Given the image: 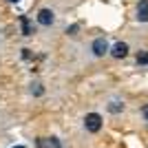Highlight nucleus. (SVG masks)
Wrapping results in <instances>:
<instances>
[{
  "label": "nucleus",
  "instance_id": "nucleus-1",
  "mask_svg": "<svg viewBox=\"0 0 148 148\" xmlns=\"http://www.w3.org/2000/svg\"><path fill=\"white\" fill-rule=\"evenodd\" d=\"M84 128H86L88 133H97V130L102 128V115H97V113H88L86 117H84Z\"/></svg>",
  "mask_w": 148,
  "mask_h": 148
},
{
  "label": "nucleus",
  "instance_id": "nucleus-7",
  "mask_svg": "<svg viewBox=\"0 0 148 148\" xmlns=\"http://www.w3.org/2000/svg\"><path fill=\"white\" fill-rule=\"evenodd\" d=\"M20 27H22V33H25V36H33V33H36V29H33V25H31V20L27 18V16H20Z\"/></svg>",
  "mask_w": 148,
  "mask_h": 148
},
{
  "label": "nucleus",
  "instance_id": "nucleus-11",
  "mask_svg": "<svg viewBox=\"0 0 148 148\" xmlns=\"http://www.w3.org/2000/svg\"><path fill=\"white\" fill-rule=\"evenodd\" d=\"M142 117L146 119V126H148V104H144V106H142Z\"/></svg>",
  "mask_w": 148,
  "mask_h": 148
},
{
  "label": "nucleus",
  "instance_id": "nucleus-4",
  "mask_svg": "<svg viewBox=\"0 0 148 148\" xmlns=\"http://www.w3.org/2000/svg\"><path fill=\"white\" fill-rule=\"evenodd\" d=\"M111 56L117 58V60L126 58V56H128V44H126V42H115V44L111 47Z\"/></svg>",
  "mask_w": 148,
  "mask_h": 148
},
{
  "label": "nucleus",
  "instance_id": "nucleus-9",
  "mask_svg": "<svg viewBox=\"0 0 148 148\" xmlns=\"http://www.w3.org/2000/svg\"><path fill=\"white\" fill-rule=\"evenodd\" d=\"M137 64H139V66H146V69H148V51H142V53L137 56Z\"/></svg>",
  "mask_w": 148,
  "mask_h": 148
},
{
  "label": "nucleus",
  "instance_id": "nucleus-13",
  "mask_svg": "<svg viewBox=\"0 0 148 148\" xmlns=\"http://www.w3.org/2000/svg\"><path fill=\"white\" fill-rule=\"evenodd\" d=\"M11 2H20V0H11Z\"/></svg>",
  "mask_w": 148,
  "mask_h": 148
},
{
  "label": "nucleus",
  "instance_id": "nucleus-12",
  "mask_svg": "<svg viewBox=\"0 0 148 148\" xmlns=\"http://www.w3.org/2000/svg\"><path fill=\"white\" fill-rule=\"evenodd\" d=\"M77 29H80V27H77V25H73V27H69V36H75V31H77Z\"/></svg>",
  "mask_w": 148,
  "mask_h": 148
},
{
  "label": "nucleus",
  "instance_id": "nucleus-2",
  "mask_svg": "<svg viewBox=\"0 0 148 148\" xmlns=\"http://www.w3.org/2000/svg\"><path fill=\"white\" fill-rule=\"evenodd\" d=\"M91 49H93V53H95V56L97 58H102V56H106V53H108V42H106V38H95V40H93V44H91Z\"/></svg>",
  "mask_w": 148,
  "mask_h": 148
},
{
  "label": "nucleus",
  "instance_id": "nucleus-14",
  "mask_svg": "<svg viewBox=\"0 0 148 148\" xmlns=\"http://www.w3.org/2000/svg\"><path fill=\"white\" fill-rule=\"evenodd\" d=\"M16 148H25V146H16Z\"/></svg>",
  "mask_w": 148,
  "mask_h": 148
},
{
  "label": "nucleus",
  "instance_id": "nucleus-8",
  "mask_svg": "<svg viewBox=\"0 0 148 148\" xmlns=\"http://www.w3.org/2000/svg\"><path fill=\"white\" fill-rule=\"evenodd\" d=\"M108 111L115 113V115H117V113H122V111H124V102H119V99H111V102H108Z\"/></svg>",
  "mask_w": 148,
  "mask_h": 148
},
{
  "label": "nucleus",
  "instance_id": "nucleus-5",
  "mask_svg": "<svg viewBox=\"0 0 148 148\" xmlns=\"http://www.w3.org/2000/svg\"><path fill=\"white\" fill-rule=\"evenodd\" d=\"M36 144H38V148H62L58 137H38Z\"/></svg>",
  "mask_w": 148,
  "mask_h": 148
},
{
  "label": "nucleus",
  "instance_id": "nucleus-6",
  "mask_svg": "<svg viewBox=\"0 0 148 148\" xmlns=\"http://www.w3.org/2000/svg\"><path fill=\"white\" fill-rule=\"evenodd\" d=\"M139 22H148V0H139L137 2V16Z\"/></svg>",
  "mask_w": 148,
  "mask_h": 148
},
{
  "label": "nucleus",
  "instance_id": "nucleus-10",
  "mask_svg": "<svg viewBox=\"0 0 148 148\" xmlns=\"http://www.w3.org/2000/svg\"><path fill=\"white\" fill-rule=\"evenodd\" d=\"M31 93H33V95H42V93H44L42 84H40V82H36V84H31Z\"/></svg>",
  "mask_w": 148,
  "mask_h": 148
},
{
  "label": "nucleus",
  "instance_id": "nucleus-3",
  "mask_svg": "<svg viewBox=\"0 0 148 148\" xmlns=\"http://www.w3.org/2000/svg\"><path fill=\"white\" fill-rule=\"evenodd\" d=\"M53 20H56V13L51 11V9H40V11H38V22L42 27L53 25Z\"/></svg>",
  "mask_w": 148,
  "mask_h": 148
}]
</instances>
